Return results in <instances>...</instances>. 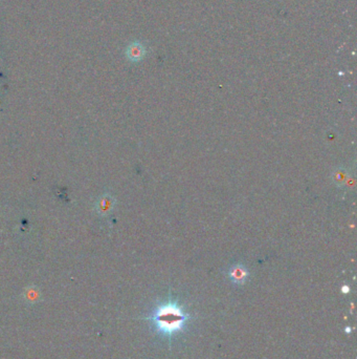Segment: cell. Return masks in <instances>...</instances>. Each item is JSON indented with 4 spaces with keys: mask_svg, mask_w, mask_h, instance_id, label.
<instances>
[{
    "mask_svg": "<svg viewBox=\"0 0 357 359\" xmlns=\"http://www.w3.org/2000/svg\"><path fill=\"white\" fill-rule=\"evenodd\" d=\"M145 319L153 323L159 334L172 339L174 335L184 329L185 323L190 319V315L184 312L179 304L169 301L159 305Z\"/></svg>",
    "mask_w": 357,
    "mask_h": 359,
    "instance_id": "1",
    "label": "cell"
},
{
    "mask_svg": "<svg viewBox=\"0 0 357 359\" xmlns=\"http://www.w3.org/2000/svg\"><path fill=\"white\" fill-rule=\"evenodd\" d=\"M228 275L231 282L237 285H242L246 282L248 271L243 265H235L229 269Z\"/></svg>",
    "mask_w": 357,
    "mask_h": 359,
    "instance_id": "2",
    "label": "cell"
},
{
    "mask_svg": "<svg viewBox=\"0 0 357 359\" xmlns=\"http://www.w3.org/2000/svg\"><path fill=\"white\" fill-rule=\"evenodd\" d=\"M113 205H114L113 199L109 196H105L100 200L99 204H97V209H99L100 213L108 214L112 210Z\"/></svg>",
    "mask_w": 357,
    "mask_h": 359,
    "instance_id": "3",
    "label": "cell"
},
{
    "mask_svg": "<svg viewBox=\"0 0 357 359\" xmlns=\"http://www.w3.org/2000/svg\"><path fill=\"white\" fill-rule=\"evenodd\" d=\"M338 186H342L347 182V172L344 169H338L334 173V180H333Z\"/></svg>",
    "mask_w": 357,
    "mask_h": 359,
    "instance_id": "4",
    "label": "cell"
},
{
    "mask_svg": "<svg viewBox=\"0 0 357 359\" xmlns=\"http://www.w3.org/2000/svg\"><path fill=\"white\" fill-rule=\"evenodd\" d=\"M343 291L346 293V292H348V287H344L343 288Z\"/></svg>",
    "mask_w": 357,
    "mask_h": 359,
    "instance_id": "5",
    "label": "cell"
},
{
    "mask_svg": "<svg viewBox=\"0 0 357 359\" xmlns=\"http://www.w3.org/2000/svg\"><path fill=\"white\" fill-rule=\"evenodd\" d=\"M346 331H347V332H350V331H351V329H350V328H347V330H346Z\"/></svg>",
    "mask_w": 357,
    "mask_h": 359,
    "instance_id": "6",
    "label": "cell"
}]
</instances>
